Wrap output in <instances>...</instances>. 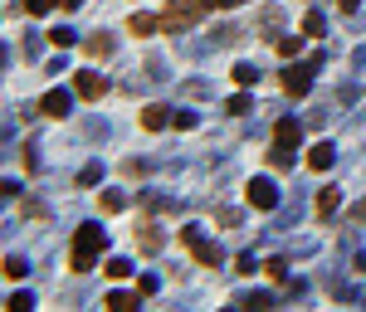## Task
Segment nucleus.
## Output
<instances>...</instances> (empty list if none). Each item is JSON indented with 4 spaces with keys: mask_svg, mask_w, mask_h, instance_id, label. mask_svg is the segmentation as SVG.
<instances>
[{
    "mask_svg": "<svg viewBox=\"0 0 366 312\" xmlns=\"http://www.w3.org/2000/svg\"><path fill=\"white\" fill-rule=\"evenodd\" d=\"M69 103H74V93H69V88H49V93L39 98V112L59 122V117H69Z\"/></svg>",
    "mask_w": 366,
    "mask_h": 312,
    "instance_id": "nucleus-7",
    "label": "nucleus"
},
{
    "mask_svg": "<svg viewBox=\"0 0 366 312\" xmlns=\"http://www.w3.org/2000/svg\"><path fill=\"white\" fill-rule=\"evenodd\" d=\"M244 201H249L254 210H274L278 205V186L259 176V181H249V186H244Z\"/></svg>",
    "mask_w": 366,
    "mask_h": 312,
    "instance_id": "nucleus-5",
    "label": "nucleus"
},
{
    "mask_svg": "<svg viewBox=\"0 0 366 312\" xmlns=\"http://www.w3.org/2000/svg\"><path fill=\"white\" fill-rule=\"evenodd\" d=\"M103 273H107V278H112V283H122V278H132V273H137V269H132V264H127V259H107V264H103Z\"/></svg>",
    "mask_w": 366,
    "mask_h": 312,
    "instance_id": "nucleus-18",
    "label": "nucleus"
},
{
    "mask_svg": "<svg viewBox=\"0 0 366 312\" xmlns=\"http://www.w3.org/2000/svg\"><path fill=\"white\" fill-rule=\"evenodd\" d=\"M49 44H54V49H69V44H84V39H79L74 29H49Z\"/></svg>",
    "mask_w": 366,
    "mask_h": 312,
    "instance_id": "nucleus-23",
    "label": "nucleus"
},
{
    "mask_svg": "<svg viewBox=\"0 0 366 312\" xmlns=\"http://www.w3.org/2000/svg\"><path fill=\"white\" fill-rule=\"evenodd\" d=\"M264 273H269L274 283H283V278H288V264H283V259H269V264H264Z\"/></svg>",
    "mask_w": 366,
    "mask_h": 312,
    "instance_id": "nucleus-26",
    "label": "nucleus"
},
{
    "mask_svg": "<svg viewBox=\"0 0 366 312\" xmlns=\"http://www.w3.org/2000/svg\"><path fill=\"white\" fill-rule=\"evenodd\" d=\"M166 122H171V107L166 103H147L142 107V127H147V132H162Z\"/></svg>",
    "mask_w": 366,
    "mask_h": 312,
    "instance_id": "nucleus-9",
    "label": "nucleus"
},
{
    "mask_svg": "<svg viewBox=\"0 0 366 312\" xmlns=\"http://www.w3.org/2000/svg\"><path fill=\"white\" fill-rule=\"evenodd\" d=\"M230 79H235L240 88H254V83H259V69H254V64H235V69H230Z\"/></svg>",
    "mask_w": 366,
    "mask_h": 312,
    "instance_id": "nucleus-17",
    "label": "nucleus"
},
{
    "mask_svg": "<svg viewBox=\"0 0 366 312\" xmlns=\"http://www.w3.org/2000/svg\"><path fill=\"white\" fill-rule=\"evenodd\" d=\"M240 0H205V10H235Z\"/></svg>",
    "mask_w": 366,
    "mask_h": 312,
    "instance_id": "nucleus-32",
    "label": "nucleus"
},
{
    "mask_svg": "<svg viewBox=\"0 0 366 312\" xmlns=\"http://www.w3.org/2000/svg\"><path fill=\"white\" fill-rule=\"evenodd\" d=\"M215 219H220V224L230 229V224H240V210H215Z\"/></svg>",
    "mask_w": 366,
    "mask_h": 312,
    "instance_id": "nucleus-31",
    "label": "nucleus"
},
{
    "mask_svg": "<svg viewBox=\"0 0 366 312\" xmlns=\"http://www.w3.org/2000/svg\"><path fill=\"white\" fill-rule=\"evenodd\" d=\"M337 10H342V15H352V10H362V0H337Z\"/></svg>",
    "mask_w": 366,
    "mask_h": 312,
    "instance_id": "nucleus-33",
    "label": "nucleus"
},
{
    "mask_svg": "<svg viewBox=\"0 0 366 312\" xmlns=\"http://www.w3.org/2000/svg\"><path fill=\"white\" fill-rule=\"evenodd\" d=\"M337 205H342V196H337V191H318V205H313V215H318V219H332V215H337Z\"/></svg>",
    "mask_w": 366,
    "mask_h": 312,
    "instance_id": "nucleus-15",
    "label": "nucleus"
},
{
    "mask_svg": "<svg viewBox=\"0 0 366 312\" xmlns=\"http://www.w3.org/2000/svg\"><path fill=\"white\" fill-rule=\"evenodd\" d=\"M74 93H79L84 103H98V98L107 93V79H103V74H93V69H84V74L74 79Z\"/></svg>",
    "mask_w": 366,
    "mask_h": 312,
    "instance_id": "nucleus-6",
    "label": "nucleus"
},
{
    "mask_svg": "<svg viewBox=\"0 0 366 312\" xmlns=\"http://www.w3.org/2000/svg\"><path fill=\"white\" fill-rule=\"evenodd\" d=\"M79 5H84V0H59V10H79Z\"/></svg>",
    "mask_w": 366,
    "mask_h": 312,
    "instance_id": "nucleus-34",
    "label": "nucleus"
},
{
    "mask_svg": "<svg viewBox=\"0 0 366 312\" xmlns=\"http://www.w3.org/2000/svg\"><path fill=\"white\" fill-rule=\"evenodd\" d=\"M274 142H278V147H293V151H298V142H303V127H298L293 117H283V122H274Z\"/></svg>",
    "mask_w": 366,
    "mask_h": 312,
    "instance_id": "nucleus-10",
    "label": "nucleus"
},
{
    "mask_svg": "<svg viewBox=\"0 0 366 312\" xmlns=\"http://www.w3.org/2000/svg\"><path fill=\"white\" fill-rule=\"evenodd\" d=\"M25 308H34V303H30V293H15V298L5 303V312H25Z\"/></svg>",
    "mask_w": 366,
    "mask_h": 312,
    "instance_id": "nucleus-29",
    "label": "nucleus"
},
{
    "mask_svg": "<svg viewBox=\"0 0 366 312\" xmlns=\"http://www.w3.org/2000/svg\"><path fill=\"white\" fill-rule=\"evenodd\" d=\"M278 83H283V93H288V98H308V88H313V79H308V64H288Z\"/></svg>",
    "mask_w": 366,
    "mask_h": 312,
    "instance_id": "nucleus-4",
    "label": "nucleus"
},
{
    "mask_svg": "<svg viewBox=\"0 0 366 312\" xmlns=\"http://www.w3.org/2000/svg\"><path fill=\"white\" fill-rule=\"evenodd\" d=\"M98 181H103V166H98V161H93V166H84V171H79V186H98Z\"/></svg>",
    "mask_w": 366,
    "mask_h": 312,
    "instance_id": "nucleus-25",
    "label": "nucleus"
},
{
    "mask_svg": "<svg viewBox=\"0 0 366 312\" xmlns=\"http://www.w3.org/2000/svg\"><path fill=\"white\" fill-rule=\"evenodd\" d=\"M225 112H230V117H244V112H249V93H235V98L225 103Z\"/></svg>",
    "mask_w": 366,
    "mask_h": 312,
    "instance_id": "nucleus-24",
    "label": "nucleus"
},
{
    "mask_svg": "<svg viewBox=\"0 0 366 312\" xmlns=\"http://www.w3.org/2000/svg\"><path fill=\"white\" fill-rule=\"evenodd\" d=\"M269 166H274V171H293V147H278V142H274V151H269Z\"/></svg>",
    "mask_w": 366,
    "mask_h": 312,
    "instance_id": "nucleus-19",
    "label": "nucleus"
},
{
    "mask_svg": "<svg viewBox=\"0 0 366 312\" xmlns=\"http://www.w3.org/2000/svg\"><path fill=\"white\" fill-rule=\"evenodd\" d=\"M322 29H327V20H322V10H308V15H303V34H308V39H318Z\"/></svg>",
    "mask_w": 366,
    "mask_h": 312,
    "instance_id": "nucleus-20",
    "label": "nucleus"
},
{
    "mask_svg": "<svg viewBox=\"0 0 366 312\" xmlns=\"http://www.w3.org/2000/svg\"><path fill=\"white\" fill-rule=\"evenodd\" d=\"M107 249V234L98 229V224H84V229H74V249H69V269L74 273H89L98 269V254Z\"/></svg>",
    "mask_w": 366,
    "mask_h": 312,
    "instance_id": "nucleus-1",
    "label": "nucleus"
},
{
    "mask_svg": "<svg viewBox=\"0 0 366 312\" xmlns=\"http://www.w3.org/2000/svg\"><path fill=\"white\" fill-rule=\"evenodd\" d=\"M54 5H59V0H25V10H30V15H49Z\"/></svg>",
    "mask_w": 366,
    "mask_h": 312,
    "instance_id": "nucleus-28",
    "label": "nucleus"
},
{
    "mask_svg": "<svg viewBox=\"0 0 366 312\" xmlns=\"http://www.w3.org/2000/svg\"><path fill=\"white\" fill-rule=\"evenodd\" d=\"M137 244H142V254H162V244H166V239H162V229L147 219V224H142V234H137Z\"/></svg>",
    "mask_w": 366,
    "mask_h": 312,
    "instance_id": "nucleus-14",
    "label": "nucleus"
},
{
    "mask_svg": "<svg viewBox=\"0 0 366 312\" xmlns=\"http://www.w3.org/2000/svg\"><path fill=\"white\" fill-rule=\"evenodd\" d=\"M332 156H337L332 142H313V147H308V166H313V171H332Z\"/></svg>",
    "mask_w": 366,
    "mask_h": 312,
    "instance_id": "nucleus-12",
    "label": "nucleus"
},
{
    "mask_svg": "<svg viewBox=\"0 0 366 312\" xmlns=\"http://www.w3.org/2000/svg\"><path fill=\"white\" fill-rule=\"evenodd\" d=\"M25 273H30V269H25V259H20V254H5V278H10V283H20Z\"/></svg>",
    "mask_w": 366,
    "mask_h": 312,
    "instance_id": "nucleus-22",
    "label": "nucleus"
},
{
    "mask_svg": "<svg viewBox=\"0 0 366 312\" xmlns=\"http://www.w3.org/2000/svg\"><path fill=\"white\" fill-rule=\"evenodd\" d=\"M157 29H162V15H142V10H137V15L127 20V34H137V39H147V34H157Z\"/></svg>",
    "mask_w": 366,
    "mask_h": 312,
    "instance_id": "nucleus-11",
    "label": "nucleus"
},
{
    "mask_svg": "<svg viewBox=\"0 0 366 312\" xmlns=\"http://www.w3.org/2000/svg\"><path fill=\"white\" fill-rule=\"evenodd\" d=\"M122 176H127V181H142L147 166H142V161H122Z\"/></svg>",
    "mask_w": 366,
    "mask_h": 312,
    "instance_id": "nucleus-27",
    "label": "nucleus"
},
{
    "mask_svg": "<svg viewBox=\"0 0 366 312\" xmlns=\"http://www.w3.org/2000/svg\"><path fill=\"white\" fill-rule=\"evenodd\" d=\"M98 205H103V215H122V210H127V196H122V191H103Z\"/></svg>",
    "mask_w": 366,
    "mask_h": 312,
    "instance_id": "nucleus-16",
    "label": "nucleus"
},
{
    "mask_svg": "<svg viewBox=\"0 0 366 312\" xmlns=\"http://www.w3.org/2000/svg\"><path fill=\"white\" fill-rule=\"evenodd\" d=\"M303 39H308V34H283V39H278V54H283V59H298V54H303Z\"/></svg>",
    "mask_w": 366,
    "mask_h": 312,
    "instance_id": "nucleus-21",
    "label": "nucleus"
},
{
    "mask_svg": "<svg viewBox=\"0 0 366 312\" xmlns=\"http://www.w3.org/2000/svg\"><path fill=\"white\" fill-rule=\"evenodd\" d=\"M352 219H366V201H362V205H357V210H352Z\"/></svg>",
    "mask_w": 366,
    "mask_h": 312,
    "instance_id": "nucleus-35",
    "label": "nucleus"
},
{
    "mask_svg": "<svg viewBox=\"0 0 366 312\" xmlns=\"http://www.w3.org/2000/svg\"><path fill=\"white\" fill-rule=\"evenodd\" d=\"M171 122H176L181 132H190V127H195V112H171Z\"/></svg>",
    "mask_w": 366,
    "mask_h": 312,
    "instance_id": "nucleus-30",
    "label": "nucleus"
},
{
    "mask_svg": "<svg viewBox=\"0 0 366 312\" xmlns=\"http://www.w3.org/2000/svg\"><path fill=\"white\" fill-rule=\"evenodd\" d=\"M84 54H89V59H107V54H112V34H103V29L89 34V39H84Z\"/></svg>",
    "mask_w": 366,
    "mask_h": 312,
    "instance_id": "nucleus-13",
    "label": "nucleus"
},
{
    "mask_svg": "<svg viewBox=\"0 0 366 312\" xmlns=\"http://www.w3.org/2000/svg\"><path fill=\"white\" fill-rule=\"evenodd\" d=\"M357 269H362V273H366V259H357Z\"/></svg>",
    "mask_w": 366,
    "mask_h": 312,
    "instance_id": "nucleus-36",
    "label": "nucleus"
},
{
    "mask_svg": "<svg viewBox=\"0 0 366 312\" xmlns=\"http://www.w3.org/2000/svg\"><path fill=\"white\" fill-rule=\"evenodd\" d=\"M176 239H181V244L200 259V264H205V269H215V264L225 259V254H220V244H210V239L200 234V224H181V229H176Z\"/></svg>",
    "mask_w": 366,
    "mask_h": 312,
    "instance_id": "nucleus-3",
    "label": "nucleus"
},
{
    "mask_svg": "<svg viewBox=\"0 0 366 312\" xmlns=\"http://www.w3.org/2000/svg\"><path fill=\"white\" fill-rule=\"evenodd\" d=\"M200 15H205V0H171V5L162 10V29H166V34H181V29H190Z\"/></svg>",
    "mask_w": 366,
    "mask_h": 312,
    "instance_id": "nucleus-2",
    "label": "nucleus"
},
{
    "mask_svg": "<svg viewBox=\"0 0 366 312\" xmlns=\"http://www.w3.org/2000/svg\"><path fill=\"white\" fill-rule=\"evenodd\" d=\"M142 298H147L142 288H112V293L103 298V308H112V312H127V308H137Z\"/></svg>",
    "mask_w": 366,
    "mask_h": 312,
    "instance_id": "nucleus-8",
    "label": "nucleus"
}]
</instances>
